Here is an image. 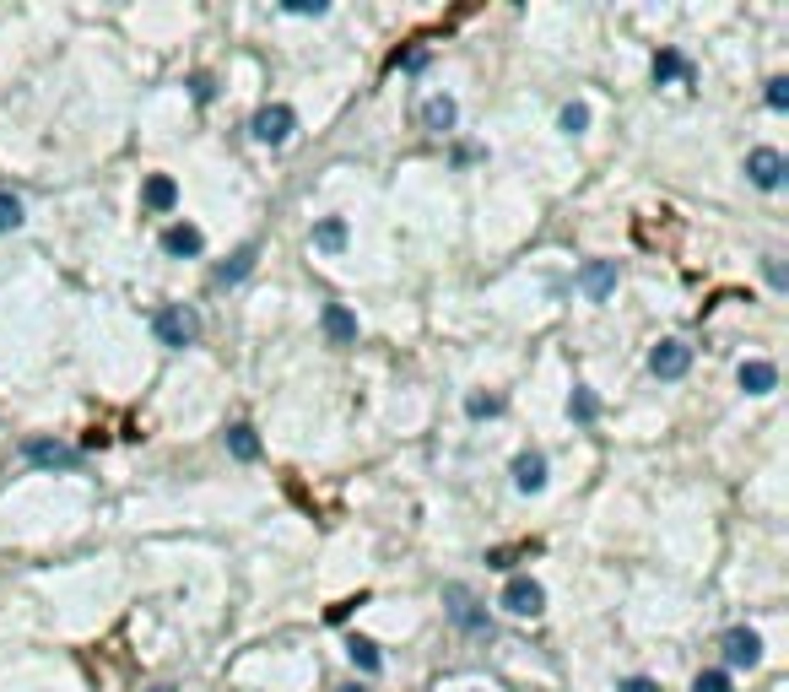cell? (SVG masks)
<instances>
[{
	"label": "cell",
	"mask_w": 789,
	"mask_h": 692,
	"mask_svg": "<svg viewBox=\"0 0 789 692\" xmlns=\"http://www.w3.org/2000/svg\"><path fill=\"white\" fill-rule=\"evenodd\" d=\"M768 109H779V114L789 109V82H784V76H773V82H768Z\"/></svg>",
	"instance_id": "cell-26"
},
{
	"label": "cell",
	"mask_w": 789,
	"mask_h": 692,
	"mask_svg": "<svg viewBox=\"0 0 789 692\" xmlns=\"http://www.w3.org/2000/svg\"><path fill=\"white\" fill-rule=\"evenodd\" d=\"M692 692H730V676L725 671H703L698 682H692Z\"/></svg>",
	"instance_id": "cell-25"
},
{
	"label": "cell",
	"mask_w": 789,
	"mask_h": 692,
	"mask_svg": "<svg viewBox=\"0 0 789 692\" xmlns=\"http://www.w3.org/2000/svg\"><path fill=\"white\" fill-rule=\"evenodd\" d=\"M746 179H752L757 190H779L784 184V157L773 152V146H757V152L746 157Z\"/></svg>",
	"instance_id": "cell-6"
},
{
	"label": "cell",
	"mask_w": 789,
	"mask_h": 692,
	"mask_svg": "<svg viewBox=\"0 0 789 692\" xmlns=\"http://www.w3.org/2000/svg\"><path fill=\"white\" fill-rule=\"evenodd\" d=\"M254 265H260V244L233 249V255H227V260L217 265V282H222V287H238V282H244V276L254 271Z\"/></svg>",
	"instance_id": "cell-12"
},
{
	"label": "cell",
	"mask_w": 789,
	"mask_h": 692,
	"mask_svg": "<svg viewBox=\"0 0 789 692\" xmlns=\"http://www.w3.org/2000/svg\"><path fill=\"white\" fill-rule=\"evenodd\" d=\"M465 411H471V417H498V411H503V395H471V401H465Z\"/></svg>",
	"instance_id": "cell-24"
},
{
	"label": "cell",
	"mask_w": 789,
	"mask_h": 692,
	"mask_svg": "<svg viewBox=\"0 0 789 692\" xmlns=\"http://www.w3.org/2000/svg\"><path fill=\"white\" fill-rule=\"evenodd\" d=\"M152 692H173V687H152Z\"/></svg>",
	"instance_id": "cell-33"
},
{
	"label": "cell",
	"mask_w": 789,
	"mask_h": 692,
	"mask_svg": "<svg viewBox=\"0 0 789 692\" xmlns=\"http://www.w3.org/2000/svg\"><path fill=\"white\" fill-rule=\"evenodd\" d=\"M454 119H460V103H454L449 92H433V98L422 103V130H433V136H449Z\"/></svg>",
	"instance_id": "cell-9"
},
{
	"label": "cell",
	"mask_w": 789,
	"mask_h": 692,
	"mask_svg": "<svg viewBox=\"0 0 789 692\" xmlns=\"http://www.w3.org/2000/svg\"><path fill=\"white\" fill-rule=\"evenodd\" d=\"M557 125L568 130V136H584V130H590V103H563V114H557Z\"/></svg>",
	"instance_id": "cell-21"
},
{
	"label": "cell",
	"mask_w": 789,
	"mask_h": 692,
	"mask_svg": "<svg viewBox=\"0 0 789 692\" xmlns=\"http://www.w3.org/2000/svg\"><path fill=\"white\" fill-rule=\"evenodd\" d=\"M568 417H573V422H595V417H600V401H595V390H573V401H568Z\"/></svg>",
	"instance_id": "cell-22"
},
{
	"label": "cell",
	"mask_w": 789,
	"mask_h": 692,
	"mask_svg": "<svg viewBox=\"0 0 789 692\" xmlns=\"http://www.w3.org/2000/svg\"><path fill=\"white\" fill-rule=\"evenodd\" d=\"M190 92H195V103H211V98H217V82H211V76H195Z\"/></svg>",
	"instance_id": "cell-28"
},
{
	"label": "cell",
	"mask_w": 789,
	"mask_h": 692,
	"mask_svg": "<svg viewBox=\"0 0 789 692\" xmlns=\"http://www.w3.org/2000/svg\"><path fill=\"white\" fill-rule=\"evenodd\" d=\"M152 330H157V341H163V346H195L200 314L190 309V303H163L157 319H152Z\"/></svg>",
	"instance_id": "cell-1"
},
{
	"label": "cell",
	"mask_w": 789,
	"mask_h": 692,
	"mask_svg": "<svg viewBox=\"0 0 789 692\" xmlns=\"http://www.w3.org/2000/svg\"><path fill=\"white\" fill-rule=\"evenodd\" d=\"M141 201L152 206V211H173V206H179V184H173L168 173H152V179H146V190H141Z\"/></svg>",
	"instance_id": "cell-16"
},
{
	"label": "cell",
	"mask_w": 789,
	"mask_h": 692,
	"mask_svg": "<svg viewBox=\"0 0 789 692\" xmlns=\"http://www.w3.org/2000/svg\"><path fill=\"white\" fill-rule=\"evenodd\" d=\"M579 287L590 292L595 303H606L611 292H617V260H590V265L579 271Z\"/></svg>",
	"instance_id": "cell-10"
},
{
	"label": "cell",
	"mask_w": 789,
	"mask_h": 692,
	"mask_svg": "<svg viewBox=\"0 0 789 692\" xmlns=\"http://www.w3.org/2000/svg\"><path fill=\"white\" fill-rule=\"evenodd\" d=\"M503 611H514V617H541V611H546V590H541L536 579H508Z\"/></svg>",
	"instance_id": "cell-5"
},
{
	"label": "cell",
	"mask_w": 789,
	"mask_h": 692,
	"mask_svg": "<svg viewBox=\"0 0 789 692\" xmlns=\"http://www.w3.org/2000/svg\"><path fill=\"white\" fill-rule=\"evenodd\" d=\"M11 228H22V201L11 190H0V233H11Z\"/></svg>",
	"instance_id": "cell-23"
},
{
	"label": "cell",
	"mask_w": 789,
	"mask_h": 692,
	"mask_svg": "<svg viewBox=\"0 0 789 692\" xmlns=\"http://www.w3.org/2000/svg\"><path fill=\"white\" fill-rule=\"evenodd\" d=\"M346 655H352L357 671H379V665H384V655H379V644H373V638H352V644H346Z\"/></svg>",
	"instance_id": "cell-20"
},
{
	"label": "cell",
	"mask_w": 789,
	"mask_h": 692,
	"mask_svg": "<svg viewBox=\"0 0 789 692\" xmlns=\"http://www.w3.org/2000/svg\"><path fill=\"white\" fill-rule=\"evenodd\" d=\"M314 249H325V255H341V249H346V217L314 222Z\"/></svg>",
	"instance_id": "cell-17"
},
{
	"label": "cell",
	"mask_w": 789,
	"mask_h": 692,
	"mask_svg": "<svg viewBox=\"0 0 789 692\" xmlns=\"http://www.w3.org/2000/svg\"><path fill=\"white\" fill-rule=\"evenodd\" d=\"M762 276H768L773 287H784V265H779V255H768V260H762Z\"/></svg>",
	"instance_id": "cell-29"
},
{
	"label": "cell",
	"mask_w": 789,
	"mask_h": 692,
	"mask_svg": "<svg viewBox=\"0 0 789 692\" xmlns=\"http://www.w3.org/2000/svg\"><path fill=\"white\" fill-rule=\"evenodd\" d=\"M687 368H692V346L687 341H660L649 352V374L654 379H681Z\"/></svg>",
	"instance_id": "cell-4"
},
{
	"label": "cell",
	"mask_w": 789,
	"mask_h": 692,
	"mask_svg": "<svg viewBox=\"0 0 789 692\" xmlns=\"http://www.w3.org/2000/svg\"><path fill=\"white\" fill-rule=\"evenodd\" d=\"M292 130H298V114H292L287 103H265V109L254 114L249 136L260 146H282V141H292Z\"/></svg>",
	"instance_id": "cell-2"
},
{
	"label": "cell",
	"mask_w": 789,
	"mask_h": 692,
	"mask_svg": "<svg viewBox=\"0 0 789 692\" xmlns=\"http://www.w3.org/2000/svg\"><path fill=\"white\" fill-rule=\"evenodd\" d=\"M227 455H233V460H254V455H260V433H254L249 422H233V428H227Z\"/></svg>",
	"instance_id": "cell-18"
},
{
	"label": "cell",
	"mask_w": 789,
	"mask_h": 692,
	"mask_svg": "<svg viewBox=\"0 0 789 692\" xmlns=\"http://www.w3.org/2000/svg\"><path fill=\"white\" fill-rule=\"evenodd\" d=\"M735 379H741V390H746V395H768L773 384H779V368L762 363V357H752V363H741V374H735Z\"/></svg>",
	"instance_id": "cell-15"
},
{
	"label": "cell",
	"mask_w": 789,
	"mask_h": 692,
	"mask_svg": "<svg viewBox=\"0 0 789 692\" xmlns=\"http://www.w3.org/2000/svg\"><path fill=\"white\" fill-rule=\"evenodd\" d=\"M287 11H292V17H325L330 6H325V0H314V6H309V0H292Z\"/></svg>",
	"instance_id": "cell-27"
},
{
	"label": "cell",
	"mask_w": 789,
	"mask_h": 692,
	"mask_svg": "<svg viewBox=\"0 0 789 692\" xmlns=\"http://www.w3.org/2000/svg\"><path fill=\"white\" fill-rule=\"evenodd\" d=\"M617 692H660V687H654L649 676H627V682H622Z\"/></svg>",
	"instance_id": "cell-30"
},
{
	"label": "cell",
	"mask_w": 789,
	"mask_h": 692,
	"mask_svg": "<svg viewBox=\"0 0 789 692\" xmlns=\"http://www.w3.org/2000/svg\"><path fill=\"white\" fill-rule=\"evenodd\" d=\"M22 455H28V465H49V471H71L76 465V449L60 444V438H33Z\"/></svg>",
	"instance_id": "cell-8"
},
{
	"label": "cell",
	"mask_w": 789,
	"mask_h": 692,
	"mask_svg": "<svg viewBox=\"0 0 789 692\" xmlns=\"http://www.w3.org/2000/svg\"><path fill=\"white\" fill-rule=\"evenodd\" d=\"M676 76H692V71H687V60H681L676 49H660V55H654V82L665 87V82H676Z\"/></svg>",
	"instance_id": "cell-19"
},
{
	"label": "cell",
	"mask_w": 789,
	"mask_h": 692,
	"mask_svg": "<svg viewBox=\"0 0 789 692\" xmlns=\"http://www.w3.org/2000/svg\"><path fill=\"white\" fill-rule=\"evenodd\" d=\"M725 660L752 671V665H762V638H757L752 628H730V633H725Z\"/></svg>",
	"instance_id": "cell-11"
},
{
	"label": "cell",
	"mask_w": 789,
	"mask_h": 692,
	"mask_svg": "<svg viewBox=\"0 0 789 692\" xmlns=\"http://www.w3.org/2000/svg\"><path fill=\"white\" fill-rule=\"evenodd\" d=\"M514 487H519V492H541V487H546V455L525 449V455L514 460Z\"/></svg>",
	"instance_id": "cell-13"
},
{
	"label": "cell",
	"mask_w": 789,
	"mask_h": 692,
	"mask_svg": "<svg viewBox=\"0 0 789 692\" xmlns=\"http://www.w3.org/2000/svg\"><path fill=\"white\" fill-rule=\"evenodd\" d=\"M319 330H325L330 346H352V341H357V314L346 309V303H325V314H319Z\"/></svg>",
	"instance_id": "cell-7"
},
{
	"label": "cell",
	"mask_w": 789,
	"mask_h": 692,
	"mask_svg": "<svg viewBox=\"0 0 789 692\" xmlns=\"http://www.w3.org/2000/svg\"><path fill=\"white\" fill-rule=\"evenodd\" d=\"M444 606H449V617L460 622L465 633H492V622H487V611L476 606V595L465 590V584H449L444 590Z\"/></svg>",
	"instance_id": "cell-3"
},
{
	"label": "cell",
	"mask_w": 789,
	"mask_h": 692,
	"mask_svg": "<svg viewBox=\"0 0 789 692\" xmlns=\"http://www.w3.org/2000/svg\"><path fill=\"white\" fill-rule=\"evenodd\" d=\"M395 65H406V71H422V65H427V49H411V55H400Z\"/></svg>",
	"instance_id": "cell-31"
},
{
	"label": "cell",
	"mask_w": 789,
	"mask_h": 692,
	"mask_svg": "<svg viewBox=\"0 0 789 692\" xmlns=\"http://www.w3.org/2000/svg\"><path fill=\"white\" fill-rule=\"evenodd\" d=\"M336 692H368V687H336Z\"/></svg>",
	"instance_id": "cell-32"
},
{
	"label": "cell",
	"mask_w": 789,
	"mask_h": 692,
	"mask_svg": "<svg viewBox=\"0 0 789 692\" xmlns=\"http://www.w3.org/2000/svg\"><path fill=\"white\" fill-rule=\"evenodd\" d=\"M163 249L168 255H179V260H190V255L206 249V238H200V228H190V222H173V228L163 233Z\"/></svg>",
	"instance_id": "cell-14"
}]
</instances>
